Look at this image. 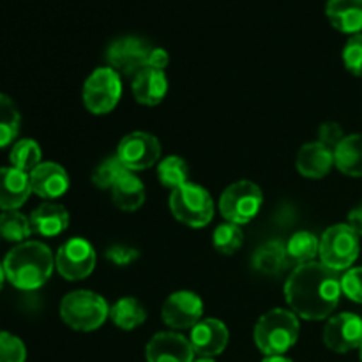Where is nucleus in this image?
I'll use <instances>...</instances> for the list:
<instances>
[{
  "label": "nucleus",
  "mask_w": 362,
  "mask_h": 362,
  "mask_svg": "<svg viewBox=\"0 0 362 362\" xmlns=\"http://www.w3.org/2000/svg\"><path fill=\"white\" fill-rule=\"evenodd\" d=\"M341 292L354 303L362 304V267L349 269L341 278Z\"/></svg>",
  "instance_id": "35"
},
{
  "label": "nucleus",
  "mask_w": 362,
  "mask_h": 362,
  "mask_svg": "<svg viewBox=\"0 0 362 362\" xmlns=\"http://www.w3.org/2000/svg\"><path fill=\"white\" fill-rule=\"evenodd\" d=\"M170 209L177 221L191 228H204L214 218V202L207 189L197 184H189L172 191Z\"/></svg>",
  "instance_id": "6"
},
{
  "label": "nucleus",
  "mask_w": 362,
  "mask_h": 362,
  "mask_svg": "<svg viewBox=\"0 0 362 362\" xmlns=\"http://www.w3.org/2000/svg\"><path fill=\"white\" fill-rule=\"evenodd\" d=\"M334 165L349 177H362V134L343 138L334 148Z\"/></svg>",
  "instance_id": "23"
},
{
  "label": "nucleus",
  "mask_w": 362,
  "mask_h": 362,
  "mask_svg": "<svg viewBox=\"0 0 362 362\" xmlns=\"http://www.w3.org/2000/svg\"><path fill=\"white\" fill-rule=\"evenodd\" d=\"M361 251L359 235L346 223L332 225L320 237L318 257L325 267L332 271H346L357 260Z\"/></svg>",
  "instance_id": "5"
},
{
  "label": "nucleus",
  "mask_w": 362,
  "mask_h": 362,
  "mask_svg": "<svg viewBox=\"0 0 362 362\" xmlns=\"http://www.w3.org/2000/svg\"><path fill=\"white\" fill-rule=\"evenodd\" d=\"M359 350H361V352H359V354H361V362H362V345L359 346Z\"/></svg>",
  "instance_id": "43"
},
{
  "label": "nucleus",
  "mask_w": 362,
  "mask_h": 362,
  "mask_svg": "<svg viewBox=\"0 0 362 362\" xmlns=\"http://www.w3.org/2000/svg\"><path fill=\"white\" fill-rule=\"evenodd\" d=\"M264 204V193L251 180H237L223 191L219 198V212L223 218L235 225H246L257 218Z\"/></svg>",
  "instance_id": "7"
},
{
  "label": "nucleus",
  "mask_w": 362,
  "mask_h": 362,
  "mask_svg": "<svg viewBox=\"0 0 362 362\" xmlns=\"http://www.w3.org/2000/svg\"><path fill=\"white\" fill-rule=\"evenodd\" d=\"M193 362H216V361L212 359V357H200V359H197V361H193Z\"/></svg>",
  "instance_id": "42"
},
{
  "label": "nucleus",
  "mask_w": 362,
  "mask_h": 362,
  "mask_svg": "<svg viewBox=\"0 0 362 362\" xmlns=\"http://www.w3.org/2000/svg\"><path fill=\"white\" fill-rule=\"evenodd\" d=\"M296 166L300 175L308 179H322L334 166V151L322 145L320 141H311L303 145L297 154Z\"/></svg>",
  "instance_id": "19"
},
{
  "label": "nucleus",
  "mask_w": 362,
  "mask_h": 362,
  "mask_svg": "<svg viewBox=\"0 0 362 362\" xmlns=\"http://www.w3.org/2000/svg\"><path fill=\"white\" fill-rule=\"evenodd\" d=\"M147 362H193L194 350L189 339L177 332H158L145 349Z\"/></svg>",
  "instance_id": "14"
},
{
  "label": "nucleus",
  "mask_w": 362,
  "mask_h": 362,
  "mask_svg": "<svg viewBox=\"0 0 362 362\" xmlns=\"http://www.w3.org/2000/svg\"><path fill=\"white\" fill-rule=\"evenodd\" d=\"M288 264V253H286V244L281 240H269L262 244L253 257L255 271L267 276H276L283 271Z\"/></svg>",
  "instance_id": "24"
},
{
  "label": "nucleus",
  "mask_w": 362,
  "mask_h": 362,
  "mask_svg": "<svg viewBox=\"0 0 362 362\" xmlns=\"http://www.w3.org/2000/svg\"><path fill=\"white\" fill-rule=\"evenodd\" d=\"M124 172H127V168L119 161L117 156L115 158H108L94 170V173H92V182H94V186L101 187V189H112L113 184L117 182V179Z\"/></svg>",
  "instance_id": "32"
},
{
  "label": "nucleus",
  "mask_w": 362,
  "mask_h": 362,
  "mask_svg": "<svg viewBox=\"0 0 362 362\" xmlns=\"http://www.w3.org/2000/svg\"><path fill=\"white\" fill-rule=\"evenodd\" d=\"M262 362H293V361L285 356H265V359Z\"/></svg>",
  "instance_id": "40"
},
{
  "label": "nucleus",
  "mask_w": 362,
  "mask_h": 362,
  "mask_svg": "<svg viewBox=\"0 0 362 362\" xmlns=\"http://www.w3.org/2000/svg\"><path fill=\"white\" fill-rule=\"evenodd\" d=\"M212 243H214V247L219 253L233 255L237 250L243 247L244 232L239 225L226 221L214 230Z\"/></svg>",
  "instance_id": "31"
},
{
  "label": "nucleus",
  "mask_w": 362,
  "mask_h": 362,
  "mask_svg": "<svg viewBox=\"0 0 362 362\" xmlns=\"http://www.w3.org/2000/svg\"><path fill=\"white\" fill-rule=\"evenodd\" d=\"M112 200L120 211L134 212L145 204V186L134 172H124L112 186Z\"/></svg>",
  "instance_id": "22"
},
{
  "label": "nucleus",
  "mask_w": 362,
  "mask_h": 362,
  "mask_svg": "<svg viewBox=\"0 0 362 362\" xmlns=\"http://www.w3.org/2000/svg\"><path fill=\"white\" fill-rule=\"evenodd\" d=\"M32 193L28 173L16 168H0V209L18 211Z\"/></svg>",
  "instance_id": "17"
},
{
  "label": "nucleus",
  "mask_w": 362,
  "mask_h": 362,
  "mask_svg": "<svg viewBox=\"0 0 362 362\" xmlns=\"http://www.w3.org/2000/svg\"><path fill=\"white\" fill-rule=\"evenodd\" d=\"M158 179L161 186L175 191L186 186L189 179V168L187 163L179 156H168L158 165Z\"/></svg>",
  "instance_id": "28"
},
{
  "label": "nucleus",
  "mask_w": 362,
  "mask_h": 362,
  "mask_svg": "<svg viewBox=\"0 0 362 362\" xmlns=\"http://www.w3.org/2000/svg\"><path fill=\"white\" fill-rule=\"evenodd\" d=\"M343 138H345V133H343L341 126L336 122H324L318 129V141L331 151H334L341 144Z\"/></svg>",
  "instance_id": "36"
},
{
  "label": "nucleus",
  "mask_w": 362,
  "mask_h": 362,
  "mask_svg": "<svg viewBox=\"0 0 362 362\" xmlns=\"http://www.w3.org/2000/svg\"><path fill=\"white\" fill-rule=\"evenodd\" d=\"M168 62H170L168 52L159 48V46H152L151 55H148V60H147V66L154 67V69L165 71L166 66H168Z\"/></svg>",
  "instance_id": "38"
},
{
  "label": "nucleus",
  "mask_w": 362,
  "mask_h": 362,
  "mask_svg": "<svg viewBox=\"0 0 362 362\" xmlns=\"http://www.w3.org/2000/svg\"><path fill=\"white\" fill-rule=\"evenodd\" d=\"M106 258L115 265H129L138 258V251L129 246H113L106 251Z\"/></svg>",
  "instance_id": "37"
},
{
  "label": "nucleus",
  "mask_w": 362,
  "mask_h": 362,
  "mask_svg": "<svg viewBox=\"0 0 362 362\" xmlns=\"http://www.w3.org/2000/svg\"><path fill=\"white\" fill-rule=\"evenodd\" d=\"M27 349L18 336L0 331V362H25Z\"/></svg>",
  "instance_id": "33"
},
{
  "label": "nucleus",
  "mask_w": 362,
  "mask_h": 362,
  "mask_svg": "<svg viewBox=\"0 0 362 362\" xmlns=\"http://www.w3.org/2000/svg\"><path fill=\"white\" fill-rule=\"evenodd\" d=\"M343 62L354 76H362V34H354L343 48Z\"/></svg>",
  "instance_id": "34"
},
{
  "label": "nucleus",
  "mask_w": 362,
  "mask_h": 362,
  "mask_svg": "<svg viewBox=\"0 0 362 362\" xmlns=\"http://www.w3.org/2000/svg\"><path fill=\"white\" fill-rule=\"evenodd\" d=\"M299 329V318L293 311L274 308L257 322L253 338L265 356H283L297 343Z\"/></svg>",
  "instance_id": "3"
},
{
  "label": "nucleus",
  "mask_w": 362,
  "mask_h": 362,
  "mask_svg": "<svg viewBox=\"0 0 362 362\" xmlns=\"http://www.w3.org/2000/svg\"><path fill=\"white\" fill-rule=\"evenodd\" d=\"M55 267L67 281H78L92 274L95 267V251L87 239L73 237L59 247Z\"/></svg>",
  "instance_id": "10"
},
{
  "label": "nucleus",
  "mask_w": 362,
  "mask_h": 362,
  "mask_svg": "<svg viewBox=\"0 0 362 362\" xmlns=\"http://www.w3.org/2000/svg\"><path fill=\"white\" fill-rule=\"evenodd\" d=\"M346 225L350 226V228L354 230V232L357 233V235H362V204L359 207L354 209L352 212L349 214V223Z\"/></svg>",
  "instance_id": "39"
},
{
  "label": "nucleus",
  "mask_w": 362,
  "mask_h": 362,
  "mask_svg": "<svg viewBox=\"0 0 362 362\" xmlns=\"http://www.w3.org/2000/svg\"><path fill=\"white\" fill-rule=\"evenodd\" d=\"M341 278L322 262H308L296 267L285 285L290 310L304 320H324L341 299Z\"/></svg>",
  "instance_id": "1"
},
{
  "label": "nucleus",
  "mask_w": 362,
  "mask_h": 362,
  "mask_svg": "<svg viewBox=\"0 0 362 362\" xmlns=\"http://www.w3.org/2000/svg\"><path fill=\"white\" fill-rule=\"evenodd\" d=\"M325 14L339 32L352 35L362 32V0H327Z\"/></svg>",
  "instance_id": "21"
},
{
  "label": "nucleus",
  "mask_w": 362,
  "mask_h": 362,
  "mask_svg": "<svg viewBox=\"0 0 362 362\" xmlns=\"http://www.w3.org/2000/svg\"><path fill=\"white\" fill-rule=\"evenodd\" d=\"M41 156L42 151L37 141L32 140V138H23V140H18L13 145L9 159L13 168L25 173H30L35 166L41 165Z\"/></svg>",
  "instance_id": "29"
},
{
  "label": "nucleus",
  "mask_w": 362,
  "mask_h": 362,
  "mask_svg": "<svg viewBox=\"0 0 362 362\" xmlns=\"http://www.w3.org/2000/svg\"><path fill=\"white\" fill-rule=\"evenodd\" d=\"M152 46L145 39L136 35H122L110 42L106 49V62L108 67L120 74V76H134L140 69L147 67L148 55Z\"/></svg>",
  "instance_id": "9"
},
{
  "label": "nucleus",
  "mask_w": 362,
  "mask_h": 362,
  "mask_svg": "<svg viewBox=\"0 0 362 362\" xmlns=\"http://www.w3.org/2000/svg\"><path fill=\"white\" fill-rule=\"evenodd\" d=\"M117 158L129 172L148 170L161 158L158 138L145 131H134L124 136L117 147Z\"/></svg>",
  "instance_id": "11"
},
{
  "label": "nucleus",
  "mask_w": 362,
  "mask_h": 362,
  "mask_svg": "<svg viewBox=\"0 0 362 362\" xmlns=\"http://www.w3.org/2000/svg\"><path fill=\"white\" fill-rule=\"evenodd\" d=\"M163 322L172 329H193L204 315L200 296L187 290L172 293L163 304Z\"/></svg>",
  "instance_id": "13"
},
{
  "label": "nucleus",
  "mask_w": 362,
  "mask_h": 362,
  "mask_svg": "<svg viewBox=\"0 0 362 362\" xmlns=\"http://www.w3.org/2000/svg\"><path fill=\"white\" fill-rule=\"evenodd\" d=\"M60 317L64 324L74 331L90 332L105 324L110 317V306L99 293L90 290H76L62 299Z\"/></svg>",
  "instance_id": "4"
},
{
  "label": "nucleus",
  "mask_w": 362,
  "mask_h": 362,
  "mask_svg": "<svg viewBox=\"0 0 362 362\" xmlns=\"http://www.w3.org/2000/svg\"><path fill=\"white\" fill-rule=\"evenodd\" d=\"M361 34H362V32H361Z\"/></svg>",
  "instance_id": "44"
},
{
  "label": "nucleus",
  "mask_w": 362,
  "mask_h": 362,
  "mask_svg": "<svg viewBox=\"0 0 362 362\" xmlns=\"http://www.w3.org/2000/svg\"><path fill=\"white\" fill-rule=\"evenodd\" d=\"M228 338V327L221 320L207 318V320H200L191 329L189 343L197 356L216 357L225 352Z\"/></svg>",
  "instance_id": "15"
},
{
  "label": "nucleus",
  "mask_w": 362,
  "mask_h": 362,
  "mask_svg": "<svg viewBox=\"0 0 362 362\" xmlns=\"http://www.w3.org/2000/svg\"><path fill=\"white\" fill-rule=\"evenodd\" d=\"M110 318L122 331H133L147 320V310L134 297H122L110 308Z\"/></svg>",
  "instance_id": "25"
},
{
  "label": "nucleus",
  "mask_w": 362,
  "mask_h": 362,
  "mask_svg": "<svg viewBox=\"0 0 362 362\" xmlns=\"http://www.w3.org/2000/svg\"><path fill=\"white\" fill-rule=\"evenodd\" d=\"M4 281H6V272H4V265L0 264V290H2Z\"/></svg>",
  "instance_id": "41"
},
{
  "label": "nucleus",
  "mask_w": 362,
  "mask_h": 362,
  "mask_svg": "<svg viewBox=\"0 0 362 362\" xmlns=\"http://www.w3.org/2000/svg\"><path fill=\"white\" fill-rule=\"evenodd\" d=\"M318 250H320V239L306 230L293 233L286 243L288 258L300 262V264L315 262V257H318Z\"/></svg>",
  "instance_id": "30"
},
{
  "label": "nucleus",
  "mask_w": 362,
  "mask_h": 362,
  "mask_svg": "<svg viewBox=\"0 0 362 362\" xmlns=\"http://www.w3.org/2000/svg\"><path fill=\"white\" fill-rule=\"evenodd\" d=\"M28 179L32 193L42 200H57L69 189V175L59 163H41L28 173Z\"/></svg>",
  "instance_id": "16"
},
{
  "label": "nucleus",
  "mask_w": 362,
  "mask_h": 362,
  "mask_svg": "<svg viewBox=\"0 0 362 362\" xmlns=\"http://www.w3.org/2000/svg\"><path fill=\"white\" fill-rule=\"evenodd\" d=\"M122 95V76L112 67H98L92 71L83 85V105L94 115L112 112Z\"/></svg>",
  "instance_id": "8"
},
{
  "label": "nucleus",
  "mask_w": 362,
  "mask_h": 362,
  "mask_svg": "<svg viewBox=\"0 0 362 362\" xmlns=\"http://www.w3.org/2000/svg\"><path fill=\"white\" fill-rule=\"evenodd\" d=\"M30 218L21 214L20 211H4L0 214V237L9 243H27L32 235Z\"/></svg>",
  "instance_id": "26"
},
{
  "label": "nucleus",
  "mask_w": 362,
  "mask_h": 362,
  "mask_svg": "<svg viewBox=\"0 0 362 362\" xmlns=\"http://www.w3.org/2000/svg\"><path fill=\"white\" fill-rule=\"evenodd\" d=\"M20 126L21 117L18 106L9 95L0 92V148L7 147L16 140Z\"/></svg>",
  "instance_id": "27"
},
{
  "label": "nucleus",
  "mask_w": 362,
  "mask_h": 362,
  "mask_svg": "<svg viewBox=\"0 0 362 362\" xmlns=\"http://www.w3.org/2000/svg\"><path fill=\"white\" fill-rule=\"evenodd\" d=\"M168 92V78L165 71L144 67L133 76V95L140 105L156 106Z\"/></svg>",
  "instance_id": "18"
},
{
  "label": "nucleus",
  "mask_w": 362,
  "mask_h": 362,
  "mask_svg": "<svg viewBox=\"0 0 362 362\" xmlns=\"http://www.w3.org/2000/svg\"><path fill=\"white\" fill-rule=\"evenodd\" d=\"M2 265L11 285L20 290H37L52 276L55 258L46 244L27 240L13 247Z\"/></svg>",
  "instance_id": "2"
},
{
  "label": "nucleus",
  "mask_w": 362,
  "mask_h": 362,
  "mask_svg": "<svg viewBox=\"0 0 362 362\" xmlns=\"http://www.w3.org/2000/svg\"><path fill=\"white\" fill-rule=\"evenodd\" d=\"M34 233L42 237H57L69 226V214L66 207L55 202H45L30 214Z\"/></svg>",
  "instance_id": "20"
},
{
  "label": "nucleus",
  "mask_w": 362,
  "mask_h": 362,
  "mask_svg": "<svg viewBox=\"0 0 362 362\" xmlns=\"http://www.w3.org/2000/svg\"><path fill=\"white\" fill-rule=\"evenodd\" d=\"M324 343L336 354H346L362 345V318L354 313H339L329 318L324 327Z\"/></svg>",
  "instance_id": "12"
}]
</instances>
